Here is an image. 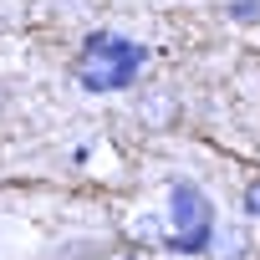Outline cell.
<instances>
[{
    "label": "cell",
    "instance_id": "5",
    "mask_svg": "<svg viewBox=\"0 0 260 260\" xmlns=\"http://www.w3.org/2000/svg\"><path fill=\"white\" fill-rule=\"evenodd\" d=\"M245 214H250V219H260V179L245 189Z\"/></svg>",
    "mask_w": 260,
    "mask_h": 260
},
{
    "label": "cell",
    "instance_id": "2",
    "mask_svg": "<svg viewBox=\"0 0 260 260\" xmlns=\"http://www.w3.org/2000/svg\"><path fill=\"white\" fill-rule=\"evenodd\" d=\"M169 219H174V235L164 240L174 255H204L214 245V204L204 199L199 184H174L169 189Z\"/></svg>",
    "mask_w": 260,
    "mask_h": 260
},
{
    "label": "cell",
    "instance_id": "1",
    "mask_svg": "<svg viewBox=\"0 0 260 260\" xmlns=\"http://www.w3.org/2000/svg\"><path fill=\"white\" fill-rule=\"evenodd\" d=\"M143 61H148V46L127 41L117 31H92L82 41V56H77V82L87 92H127L138 82Z\"/></svg>",
    "mask_w": 260,
    "mask_h": 260
},
{
    "label": "cell",
    "instance_id": "4",
    "mask_svg": "<svg viewBox=\"0 0 260 260\" xmlns=\"http://www.w3.org/2000/svg\"><path fill=\"white\" fill-rule=\"evenodd\" d=\"M224 16H230L235 26H255V21H260V0H230Z\"/></svg>",
    "mask_w": 260,
    "mask_h": 260
},
{
    "label": "cell",
    "instance_id": "3",
    "mask_svg": "<svg viewBox=\"0 0 260 260\" xmlns=\"http://www.w3.org/2000/svg\"><path fill=\"white\" fill-rule=\"evenodd\" d=\"M209 250H219L214 260H240V250H245V235H240V230L219 235V224H214V245H209Z\"/></svg>",
    "mask_w": 260,
    "mask_h": 260
}]
</instances>
